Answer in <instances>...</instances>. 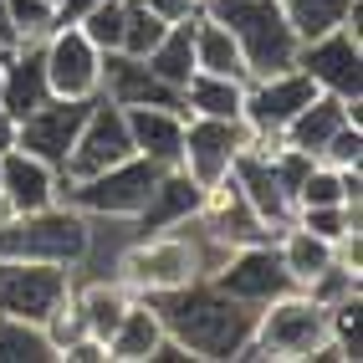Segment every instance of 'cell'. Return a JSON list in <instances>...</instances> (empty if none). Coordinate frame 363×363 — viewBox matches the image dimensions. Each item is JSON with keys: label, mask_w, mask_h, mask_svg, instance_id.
<instances>
[{"label": "cell", "mask_w": 363, "mask_h": 363, "mask_svg": "<svg viewBox=\"0 0 363 363\" xmlns=\"http://www.w3.org/2000/svg\"><path fill=\"white\" fill-rule=\"evenodd\" d=\"M159 307V323L174 343L189 353V358H205V363H225L240 353V343L251 337V323H256V307L235 302L225 292L200 277L189 286H174V292H159L149 297Z\"/></svg>", "instance_id": "obj_1"}, {"label": "cell", "mask_w": 363, "mask_h": 363, "mask_svg": "<svg viewBox=\"0 0 363 363\" xmlns=\"http://www.w3.org/2000/svg\"><path fill=\"white\" fill-rule=\"evenodd\" d=\"M205 16H215L235 36L240 57H246L251 77H272V72L297 67V31L286 26L277 0H205Z\"/></svg>", "instance_id": "obj_2"}, {"label": "cell", "mask_w": 363, "mask_h": 363, "mask_svg": "<svg viewBox=\"0 0 363 363\" xmlns=\"http://www.w3.org/2000/svg\"><path fill=\"white\" fill-rule=\"evenodd\" d=\"M92 251V230L87 215L72 210L67 200L46 205V210H26L11 225H0V256L11 261H46V266H77Z\"/></svg>", "instance_id": "obj_3"}, {"label": "cell", "mask_w": 363, "mask_h": 363, "mask_svg": "<svg viewBox=\"0 0 363 363\" xmlns=\"http://www.w3.org/2000/svg\"><path fill=\"white\" fill-rule=\"evenodd\" d=\"M205 277V240L200 235H179V230H159V235H138L118 261V281L133 297H159L189 286Z\"/></svg>", "instance_id": "obj_4"}, {"label": "cell", "mask_w": 363, "mask_h": 363, "mask_svg": "<svg viewBox=\"0 0 363 363\" xmlns=\"http://www.w3.org/2000/svg\"><path fill=\"white\" fill-rule=\"evenodd\" d=\"M154 184H159V164L143 159V154H128L123 164H113V169H98V174H87V179H72L62 189V200L72 210H82V215L133 220V215L149 205Z\"/></svg>", "instance_id": "obj_5"}, {"label": "cell", "mask_w": 363, "mask_h": 363, "mask_svg": "<svg viewBox=\"0 0 363 363\" xmlns=\"http://www.w3.org/2000/svg\"><path fill=\"white\" fill-rule=\"evenodd\" d=\"M297 67L318 82V92H333V98L363 113V36H353L348 26L312 36L297 46Z\"/></svg>", "instance_id": "obj_6"}, {"label": "cell", "mask_w": 363, "mask_h": 363, "mask_svg": "<svg viewBox=\"0 0 363 363\" xmlns=\"http://www.w3.org/2000/svg\"><path fill=\"white\" fill-rule=\"evenodd\" d=\"M41 67H46V87H52V98H98L103 92V52L82 36V26H62L41 41Z\"/></svg>", "instance_id": "obj_7"}, {"label": "cell", "mask_w": 363, "mask_h": 363, "mask_svg": "<svg viewBox=\"0 0 363 363\" xmlns=\"http://www.w3.org/2000/svg\"><path fill=\"white\" fill-rule=\"evenodd\" d=\"M215 292H225L235 302H246V307H266L272 297L281 292H292V277H286V266L277 256L272 240H261V246H235L220 256V266L205 277Z\"/></svg>", "instance_id": "obj_8"}, {"label": "cell", "mask_w": 363, "mask_h": 363, "mask_svg": "<svg viewBox=\"0 0 363 363\" xmlns=\"http://www.w3.org/2000/svg\"><path fill=\"white\" fill-rule=\"evenodd\" d=\"M128 154H133L128 118H123V108H118L113 98H103V92H98V98L87 103V118H82V128H77V143H72L62 174H67V179H87V174H98V169L123 164Z\"/></svg>", "instance_id": "obj_9"}, {"label": "cell", "mask_w": 363, "mask_h": 363, "mask_svg": "<svg viewBox=\"0 0 363 363\" xmlns=\"http://www.w3.org/2000/svg\"><path fill=\"white\" fill-rule=\"evenodd\" d=\"M67 292H72V272L67 266L0 256V312H6V318L46 323V312H52Z\"/></svg>", "instance_id": "obj_10"}, {"label": "cell", "mask_w": 363, "mask_h": 363, "mask_svg": "<svg viewBox=\"0 0 363 363\" xmlns=\"http://www.w3.org/2000/svg\"><path fill=\"white\" fill-rule=\"evenodd\" d=\"M195 225L205 230L210 246H225V251H235V246H261V240H272V230L261 225V215L251 210V200L240 195L235 174H225V179L205 184Z\"/></svg>", "instance_id": "obj_11"}, {"label": "cell", "mask_w": 363, "mask_h": 363, "mask_svg": "<svg viewBox=\"0 0 363 363\" xmlns=\"http://www.w3.org/2000/svg\"><path fill=\"white\" fill-rule=\"evenodd\" d=\"M312 98H318V82H312L302 67L272 72V77H251V82H246V108H240V123L256 128V133H281Z\"/></svg>", "instance_id": "obj_12"}, {"label": "cell", "mask_w": 363, "mask_h": 363, "mask_svg": "<svg viewBox=\"0 0 363 363\" xmlns=\"http://www.w3.org/2000/svg\"><path fill=\"white\" fill-rule=\"evenodd\" d=\"M246 149V123H225V118H184V149H179V169L200 189L225 179L235 154Z\"/></svg>", "instance_id": "obj_13"}, {"label": "cell", "mask_w": 363, "mask_h": 363, "mask_svg": "<svg viewBox=\"0 0 363 363\" xmlns=\"http://www.w3.org/2000/svg\"><path fill=\"white\" fill-rule=\"evenodd\" d=\"M87 103H92V98H87ZM87 103H77V98H46L36 113L21 118V128H16V149H26V154L46 159L52 169H62L67 154H72V143H77L82 118H87Z\"/></svg>", "instance_id": "obj_14"}, {"label": "cell", "mask_w": 363, "mask_h": 363, "mask_svg": "<svg viewBox=\"0 0 363 363\" xmlns=\"http://www.w3.org/2000/svg\"><path fill=\"white\" fill-rule=\"evenodd\" d=\"M230 174H235V184H240V195L251 200V210L261 215V225L272 230V240H277V230H281V225H292L297 205H292V195H286L281 179H277L272 154L240 149V154H235V164H230Z\"/></svg>", "instance_id": "obj_15"}, {"label": "cell", "mask_w": 363, "mask_h": 363, "mask_svg": "<svg viewBox=\"0 0 363 363\" xmlns=\"http://www.w3.org/2000/svg\"><path fill=\"white\" fill-rule=\"evenodd\" d=\"M103 98H113L118 108H179L184 113L179 92L159 82L143 57H123V52L103 57Z\"/></svg>", "instance_id": "obj_16"}, {"label": "cell", "mask_w": 363, "mask_h": 363, "mask_svg": "<svg viewBox=\"0 0 363 363\" xmlns=\"http://www.w3.org/2000/svg\"><path fill=\"white\" fill-rule=\"evenodd\" d=\"M200 195H205V189L189 179L179 164H169V169H159L154 195H149V205H143L133 220H138L143 235H159V230H189V225H195V215H200Z\"/></svg>", "instance_id": "obj_17"}, {"label": "cell", "mask_w": 363, "mask_h": 363, "mask_svg": "<svg viewBox=\"0 0 363 363\" xmlns=\"http://www.w3.org/2000/svg\"><path fill=\"white\" fill-rule=\"evenodd\" d=\"M0 189L11 195L16 215L46 210V205L62 200V169H52L46 159H36L26 149H6L0 154Z\"/></svg>", "instance_id": "obj_18"}, {"label": "cell", "mask_w": 363, "mask_h": 363, "mask_svg": "<svg viewBox=\"0 0 363 363\" xmlns=\"http://www.w3.org/2000/svg\"><path fill=\"white\" fill-rule=\"evenodd\" d=\"M46 98H52V87H46L41 46H11V52H0V108L21 123Z\"/></svg>", "instance_id": "obj_19"}, {"label": "cell", "mask_w": 363, "mask_h": 363, "mask_svg": "<svg viewBox=\"0 0 363 363\" xmlns=\"http://www.w3.org/2000/svg\"><path fill=\"white\" fill-rule=\"evenodd\" d=\"M123 118H128L133 154L154 159L159 169L179 164V149H184V113L179 108H123Z\"/></svg>", "instance_id": "obj_20"}, {"label": "cell", "mask_w": 363, "mask_h": 363, "mask_svg": "<svg viewBox=\"0 0 363 363\" xmlns=\"http://www.w3.org/2000/svg\"><path fill=\"white\" fill-rule=\"evenodd\" d=\"M343 123H363V113L358 108H348L343 98H333V92H318V98H312L292 123L281 128V143L286 149H302V154H312L318 159L323 154V143L343 128Z\"/></svg>", "instance_id": "obj_21"}, {"label": "cell", "mask_w": 363, "mask_h": 363, "mask_svg": "<svg viewBox=\"0 0 363 363\" xmlns=\"http://www.w3.org/2000/svg\"><path fill=\"white\" fill-rule=\"evenodd\" d=\"M159 343H164L159 307L149 297H133L128 312H123V323L108 333V363H149Z\"/></svg>", "instance_id": "obj_22"}, {"label": "cell", "mask_w": 363, "mask_h": 363, "mask_svg": "<svg viewBox=\"0 0 363 363\" xmlns=\"http://www.w3.org/2000/svg\"><path fill=\"white\" fill-rule=\"evenodd\" d=\"M184 118H225L235 123L240 108H246V82L235 77H215V72H189V82L179 87Z\"/></svg>", "instance_id": "obj_23"}, {"label": "cell", "mask_w": 363, "mask_h": 363, "mask_svg": "<svg viewBox=\"0 0 363 363\" xmlns=\"http://www.w3.org/2000/svg\"><path fill=\"white\" fill-rule=\"evenodd\" d=\"M195 72H215V77H235V82H251L246 57H240L235 36L220 26L215 16H195Z\"/></svg>", "instance_id": "obj_24"}, {"label": "cell", "mask_w": 363, "mask_h": 363, "mask_svg": "<svg viewBox=\"0 0 363 363\" xmlns=\"http://www.w3.org/2000/svg\"><path fill=\"white\" fill-rule=\"evenodd\" d=\"M272 246H277V256H281V266H286V277H292V286H307L318 272H328V266H333V240L302 230L297 220L281 225Z\"/></svg>", "instance_id": "obj_25"}, {"label": "cell", "mask_w": 363, "mask_h": 363, "mask_svg": "<svg viewBox=\"0 0 363 363\" xmlns=\"http://www.w3.org/2000/svg\"><path fill=\"white\" fill-rule=\"evenodd\" d=\"M143 62H149V72L159 82H169L179 92L189 82V72H195V21H174V26H164V36L154 41V52Z\"/></svg>", "instance_id": "obj_26"}, {"label": "cell", "mask_w": 363, "mask_h": 363, "mask_svg": "<svg viewBox=\"0 0 363 363\" xmlns=\"http://www.w3.org/2000/svg\"><path fill=\"white\" fill-rule=\"evenodd\" d=\"M72 297H77V312H82V333L103 337V343H108V333L123 323V312L133 302V292L123 281H87L82 292L72 286Z\"/></svg>", "instance_id": "obj_27"}, {"label": "cell", "mask_w": 363, "mask_h": 363, "mask_svg": "<svg viewBox=\"0 0 363 363\" xmlns=\"http://www.w3.org/2000/svg\"><path fill=\"white\" fill-rule=\"evenodd\" d=\"M286 26L297 31V41H312V36H328L337 26H348V11L358 0H277Z\"/></svg>", "instance_id": "obj_28"}, {"label": "cell", "mask_w": 363, "mask_h": 363, "mask_svg": "<svg viewBox=\"0 0 363 363\" xmlns=\"http://www.w3.org/2000/svg\"><path fill=\"white\" fill-rule=\"evenodd\" d=\"M0 363H52V343H46L41 323L0 312Z\"/></svg>", "instance_id": "obj_29"}, {"label": "cell", "mask_w": 363, "mask_h": 363, "mask_svg": "<svg viewBox=\"0 0 363 363\" xmlns=\"http://www.w3.org/2000/svg\"><path fill=\"white\" fill-rule=\"evenodd\" d=\"M123 21H128V0H98V6L82 11L72 26H82V36L108 57V52H118V46H123Z\"/></svg>", "instance_id": "obj_30"}, {"label": "cell", "mask_w": 363, "mask_h": 363, "mask_svg": "<svg viewBox=\"0 0 363 363\" xmlns=\"http://www.w3.org/2000/svg\"><path fill=\"white\" fill-rule=\"evenodd\" d=\"M328 337H333V348H337L343 363L363 358V292L348 297V302H337V307H328Z\"/></svg>", "instance_id": "obj_31"}, {"label": "cell", "mask_w": 363, "mask_h": 363, "mask_svg": "<svg viewBox=\"0 0 363 363\" xmlns=\"http://www.w3.org/2000/svg\"><path fill=\"white\" fill-rule=\"evenodd\" d=\"M57 26H62V21H57V6H46V0H11L16 46H41Z\"/></svg>", "instance_id": "obj_32"}, {"label": "cell", "mask_w": 363, "mask_h": 363, "mask_svg": "<svg viewBox=\"0 0 363 363\" xmlns=\"http://www.w3.org/2000/svg\"><path fill=\"white\" fill-rule=\"evenodd\" d=\"M302 292L318 302V307H337V302H348V297H358L363 292V272H353V266H343V261H333L328 272H318Z\"/></svg>", "instance_id": "obj_33"}, {"label": "cell", "mask_w": 363, "mask_h": 363, "mask_svg": "<svg viewBox=\"0 0 363 363\" xmlns=\"http://www.w3.org/2000/svg\"><path fill=\"white\" fill-rule=\"evenodd\" d=\"M159 36H164V21H159L154 11H143L138 0H128V21H123V46H118V52H123V57H149Z\"/></svg>", "instance_id": "obj_34"}, {"label": "cell", "mask_w": 363, "mask_h": 363, "mask_svg": "<svg viewBox=\"0 0 363 363\" xmlns=\"http://www.w3.org/2000/svg\"><path fill=\"white\" fill-rule=\"evenodd\" d=\"M292 220L302 230H312V235H323V240H337V235H348L358 225V210H348V205H307V210L292 215Z\"/></svg>", "instance_id": "obj_35"}, {"label": "cell", "mask_w": 363, "mask_h": 363, "mask_svg": "<svg viewBox=\"0 0 363 363\" xmlns=\"http://www.w3.org/2000/svg\"><path fill=\"white\" fill-rule=\"evenodd\" d=\"M318 159L333 164V169H358V164H363V123H343V128L323 143Z\"/></svg>", "instance_id": "obj_36"}, {"label": "cell", "mask_w": 363, "mask_h": 363, "mask_svg": "<svg viewBox=\"0 0 363 363\" xmlns=\"http://www.w3.org/2000/svg\"><path fill=\"white\" fill-rule=\"evenodd\" d=\"M57 363H108V343L92 337V333H82V337H72V343L57 353Z\"/></svg>", "instance_id": "obj_37"}, {"label": "cell", "mask_w": 363, "mask_h": 363, "mask_svg": "<svg viewBox=\"0 0 363 363\" xmlns=\"http://www.w3.org/2000/svg\"><path fill=\"white\" fill-rule=\"evenodd\" d=\"M143 11H154L164 26H174V21H195L205 11V0H138Z\"/></svg>", "instance_id": "obj_38"}, {"label": "cell", "mask_w": 363, "mask_h": 363, "mask_svg": "<svg viewBox=\"0 0 363 363\" xmlns=\"http://www.w3.org/2000/svg\"><path fill=\"white\" fill-rule=\"evenodd\" d=\"M16 128H21V123H16V118H11L6 108H0V154L16 149Z\"/></svg>", "instance_id": "obj_39"}, {"label": "cell", "mask_w": 363, "mask_h": 363, "mask_svg": "<svg viewBox=\"0 0 363 363\" xmlns=\"http://www.w3.org/2000/svg\"><path fill=\"white\" fill-rule=\"evenodd\" d=\"M92 6H98V0H62V6H57V21H77V16L92 11Z\"/></svg>", "instance_id": "obj_40"}, {"label": "cell", "mask_w": 363, "mask_h": 363, "mask_svg": "<svg viewBox=\"0 0 363 363\" xmlns=\"http://www.w3.org/2000/svg\"><path fill=\"white\" fill-rule=\"evenodd\" d=\"M0 46H16V31H11V0H0Z\"/></svg>", "instance_id": "obj_41"}, {"label": "cell", "mask_w": 363, "mask_h": 363, "mask_svg": "<svg viewBox=\"0 0 363 363\" xmlns=\"http://www.w3.org/2000/svg\"><path fill=\"white\" fill-rule=\"evenodd\" d=\"M11 220H16V205H11L6 189H0V225H11Z\"/></svg>", "instance_id": "obj_42"}, {"label": "cell", "mask_w": 363, "mask_h": 363, "mask_svg": "<svg viewBox=\"0 0 363 363\" xmlns=\"http://www.w3.org/2000/svg\"><path fill=\"white\" fill-rule=\"evenodd\" d=\"M46 6H62V0H46Z\"/></svg>", "instance_id": "obj_43"}, {"label": "cell", "mask_w": 363, "mask_h": 363, "mask_svg": "<svg viewBox=\"0 0 363 363\" xmlns=\"http://www.w3.org/2000/svg\"><path fill=\"white\" fill-rule=\"evenodd\" d=\"M0 52H6V46H0Z\"/></svg>", "instance_id": "obj_44"}]
</instances>
